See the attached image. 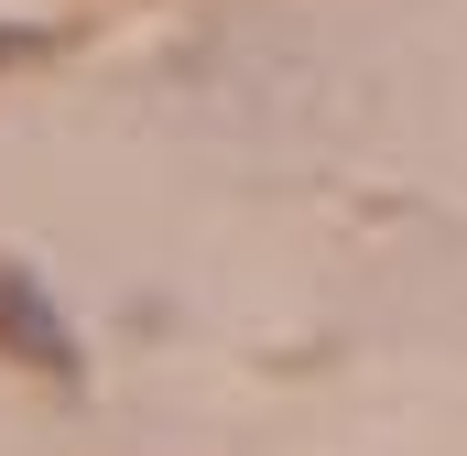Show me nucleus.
Listing matches in <instances>:
<instances>
[{
    "label": "nucleus",
    "instance_id": "nucleus-1",
    "mask_svg": "<svg viewBox=\"0 0 467 456\" xmlns=\"http://www.w3.org/2000/svg\"><path fill=\"white\" fill-rule=\"evenodd\" d=\"M0 347H11V358H33V369H55V380L77 369V337H66V316H55V305H44V294L11 272V261H0Z\"/></svg>",
    "mask_w": 467,
    "mask_h": 456
}]
</instances>
